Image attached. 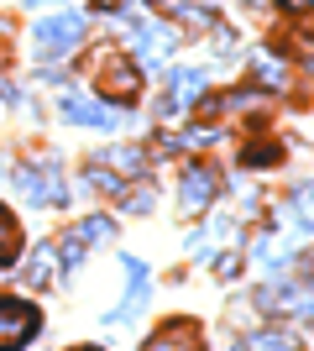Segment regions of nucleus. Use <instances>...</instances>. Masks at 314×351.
<instances>
[{
	"instance_id": "obj_1",
	"label": "nucleus",
	"mask_w": 314,
	"mask_h": 351,
	"mask_svg": "<svg viewBox=\"0 0 314 351\" xmlns=\"http://www.w3.org/2000/svg\"><path fill=\"white\" fill-rule=\"evenodd\" d=\"M126 43H131L136 63H147V69H168V58H173V32L163 27V21H136L131 32H126Z\"/></svg>"
},
{
	"instance_id": "obj_2",
	"label": "nucleus",
	"mask_w": 314,
	"mask_h": 351,
	"mask_svg": "<svg viewBox=\"0 0 314 351\" xmlns=\"http://www.w3.org/2000/svg\"><path fill=\"white\" fill-rule=\"evenodd\" d=\"M16 184H21V194H27L31 205H63L68 199V189H63V178H58V162H27L16 173Z\"/></svg>"
},
{
	"instance_id": "obj_3",
	"label": "nucleus",
	"mask_w": 314,
	"mask_h": 351,
	"mask_svg": "<svg viewBox=\"0 0 314 351\" xmlns=\"http://www.w3.org/2000/svg\"><path fill=\"white\" fill-rule=\"evenodd\" d=\"M31 37H37V53H42V58H58V53H68V47L84 37V16H68V11L47 16V21H37Z\"/></svg>"
},
{
	"instance_id": "obj_4",
	"label": "nucleus",
	"mask_w": 314,
	"mask_h": 351,
	"mask_svg": "<svg viewBox=\"0 0 314 351\" xmlns=\"http://www.w3.org/2000/svg\"><path fill=\"white\" fill-rule=\"evenodd\" d=\"M215 194H220V173H215L209 162H194V168L183 173L179 210H183V215H199V210H209V205H215Z\"/></svg>"
},
{
	"instance_id": "obj_5",
	"label": "nucleus",
	"mask_w": 314,
	"mask_h": 351,
	"mask_svg": "<svg viewBox=\"0 0 314 351\" xmlns=\"http://www.w3.org/2000/svg\"><path fill=\"white\" fill-rule=\"evenodd\" d=\"M37 325H42V315H37L31 304L0 299V346H27V341L37 336Z\"/></svg>"
},
{
	"instance_id": "obj_6",
	"label": "nucleus",
	"mask_w": 314,
	"mask_h": 351,
	"mask_svg": "<svg viewBox=\"0 0 314 351\" xmlns=\"http://www.w3.org/2000/svg\"><path fill=\"white\" fill-rule=\"evenodd\" d=\"M63 121H74V126H100V132H116L120 126V110L110 105H94L84 95H63Z\"/></svg>"
},
{
	"instance_id": "obj_7",
	"label": "nucleus",
	"mask_w": 314,
	"mask_h": 351,
	"mask_svg": "<svg viewBox=\"0 0 314 351\" xmlns=\"http://www.w3.org/2000/svg\"><path fill=\"white\" fill-rule=\"evenodd\" d=\"M267 309H283V315H299V320H314V289L309 283H278V289L262 293Z\"/></svg>"
},
{
	"instance_id": "obj_8",
	"label": "nucleus",
	"mask_w": 314,
	"mask_h": 351,
	"mask_svg": "<svg viewBox=\"0 0 314 351\" xmlns=\"http://www.w3.org/2000/svg\"><path fill=\"white\" fill-rule=\"evenodd\" d=\"M100 89L110 95V100H136V89H142V69H131V63H120V58H105Z\"/></svg>"
},
{
	"instance_id": "obj_9",
	"label": "nucleus",
	"mask_w": 314,
	"mask_h": 351,
	"mask_svg": "<svg viewBox=\"0 0 314 351\" xmlns=\"http://www.w3.org/2000/svg\"><path fill=\"white\" fill-rule=\"evenodd\" d=\"M126 278H131V299L110 309V315H105V325H126V320L136 315V309L147 304V263H136V257H126Z\"/></svg>"
},
{
	"instance_id": "obj_10",
	"label": "nucleus",
	"mask_w": 314,
	"mask_h": 351,
	"mask_svg": "<svg viewBox=\"0 0 314 351\" xmlns=\"http://www.w3.org/2000/svg\"><path fill=\"white\" fill-rule=\"evenodd\" d=\"M199 95H205V73H199V69L179 73V84H173V100H163V116H179V110H189Z\"/></svg>"
},
{
	"instance_id": "obj_11",
	"label": "nucleus",
	"mask_w": 314,
	"mask_h": 351,
	"mask_svg": "<svg viewBox=\"0 0 314 351\" xmlns=\"http://www.w3.org/2000/svg\"><path fill=\"white\" fill-rule=\"evenodd\" d=\"M199 341H205V330H199L194 320H179V325H163V330L152 336V346H157V351H163V346H189V351H194Z\"/></svg>"
},
{
	"instance_id": "obj_12",
	"label": "nucleus",
	"mask_w": 314,
	"mask_h": 351,
	"mask_svg": "<svg viewBox=\"0 0 314 351\" xmlns=\"http://www.w3.org/2000/svg\"><path fill=\"white\" fill-rule=\"evenodd\" d=\"M283 220L293 231H314V189H293V199L283 205Z\"/></svg>"
},
{
	"instance_id": "obj_13",
	"label": "nucleus",
	"mask_w": 314,
	"mask_h": 351,
	"mask_svg": "<svg viewBox=\"0 0 314 351\" xmlns=\"http://www.w3.org/2000/svg\"><path fill=\"white\" fill-rule=\"evenodd\" d=\"M288 257H293V236H278V241H257L252 263L257 267H283Z\"/></svg>"
},
{
	"instance_id": "obj_14",
	"label": "nucleus",
	"mask_w": 314,
	"mask_h": 351,
	"mask_svg": "<svg viewBox=\"0 0 314 351\" xmlns=\"http://www.w3.org/2000/svg\"><path fill=\"white\" fill-rule=\"evenodd\" d=\"M173 11L183 16V21H194V27H215L220 16H215V5H205V0H168Z\"/></svg>"
},
{
	"instance_id": "obj_15",
	"label": "nucleus",
	"mask_w": 314,
	"mask_h": 351,
	"mask_svg": "<svg viewBox=\"0 0 314 351\" xmlns=\"http://www.w3.org/2000/svg\"><path fill=\"white\" fill-rule=\"evenodd\" d=\"M16 252H21V226L11 210H0V263H11Z\"/></svg>"
},
{
	"instance_id": "obj_16",
	"label": "nucleus",
	"mask_w": 314,
	"mask_h": 351,
	"mask_svg": "<svg viewBox=\"0 0 314 351\" xmlns=\"http://www.w3.org/2000/svg\"><path fill=\"white\" fill-rule=\"evenodd\" d=\"M31 283H37V289H47V283H58V257H53V252H37V257H31V273H27Z\"/></svg>"
},
{
	"instance_id": "obj_17",
	"label": "nucleus",
	"mask_w": 314,
	"mask_h": 351,
	"mask_svg": "<svg viewBox=\"0 0 314 351\" xmlns=\"http://www.w3.org/2000/svg\"><path fill=\"white\" fill-rule=\"evenodd\" d=\"M278 158H283V147H272V142H257V147H246V152H241V162H246V168H272Z\"/></svg>"
},
{
	"instance_id": "obj_18",
	"label": "nucleus",
	"mask_w": 314,
	"mask_h": 351,
	"mask_svg": "<svg viewBox=\"0 0 314 351\" xmlns=\"http://www.w3.org/2000/svg\"><path fill=\"white\" fill-rule=\"evenodd\" d=\"M74 236L84 241V247H94V241H105V236H110V220H105V215H90V220H79V226H74Z\"/></svg>"
},
{
	"instance_id": "obj_19",
	"label": "nucleus",
	"mask_w": 314,
	"mask_h": 351,
	"mask_svg": "<svg viewBox=\"0 0 314 351\" xmlns=\"http://www.w3.org/2000/svg\"><path fill=\"white\" fill-rule=\"evenodd\" d=\"M84 184H94L100 194H126V184H120L116 173H105L100 162H94V168H84Z\"/></svg>"
},
{
	"instance_id": "obj_20",
	"label": "nucleus",
	"mask_w": 314,
	"mask_h": 351,
	"mask_svg": "<svg viewBox=\"0 0 314 351\" xmlns=\"http://www.w3.org/2000/svg\"><path fill=\"white\" fill-rule=\"evenodd\" d=\"M105 158L116 162V168H126V173H142V162H147V158H142V152H136V147H110Z\"/></svg>"
},
{
	"instance_id": "obj_21",
	"label": "nucleus",
	"mask_w": 314,
	"mask_h": 351,
	"mask_svg": "<svg viewBox=\"0 0 314 351\" xmlns=\"http://www.w3.org/2000/svg\"><path fill=\"white\" fill-rule=\"evenodd\" d=\"M246 346H293V330H252V336H246Z\"/></svg>"
},
{
	"instance_id": "obj_22",
	"label": "nucleus",
	"mask_w": 314,
	"mask_h": 351,
	"mask_svg": "<svg viewBox=\"0 0 314 351\" xmlns=\"http://www.w3.org/2000/svg\"><path fill=\"white\" fill-rule=\"evenodd\" d=\"M225 231H236V226H231V220H215V226H209V231H199L194 241H189V247H194V252H209V247H215V241H220Z\"/></svg>"
},
{
	"instance_id": "obj_23",
	"label": "nucleus",
	"mask_w": 314,
	"mask_h": 351,
	"mask_svg": "<svg viewBox=\"0 0 314 351\" xmlns=\"http://www.w3.org/2000/svg\"><path fill=\"white\" fill-rule=\"evenodd\" d=\"M257 73H262V79H267V84H283V63H278V58H272V53H257Z\"/></svg>"
},
{
	"instance_id": "obj_24",
	"label": "nucleus",
	"mask_w": 314,
	"mask_h": 351,
	"mask_svg": "<svg viewBox=\"0 0 314 351\" xmlns=\"http://www.w3.org/2000/svg\"><path fill=\"white\" fill-rule=\"evenodd\" d=\"M215 267H220V278H236V267H241V257H220V263H215Z\"/></svg>"
},
{
	"instance_id": "obj_25",
	"label": "nucleus",
	"mask_w": 314,
	"mask_h": 351,
	"mask_svg": "<svg viewBox=\"0 0 314 351\" xmlns=\"http://www.w3.org/2000/svg\"><path fill=\"white\" fill-rule=\"evenodd\" d=\"M283 11H314V0H283Z\"/></svg>"
},
{
	"instance_id": "obj_26",
	"label": "nucleus",
	"mask_w": 314,
	"mask_h": 351,
	"mask_svg": "<svg viewBox=\"0 0 314 351\" xmlns=\"http://www.w3.org/2000/svg\"><path fill=\"white\" fill-rule=\"evenodd\" d=\"M90 5H100V11H116V5H120V0H90Z\"/></svg>"
},
{
	"instance_id": "obj_27",
	"label": "nucleus",
	"mask_w": 314,
	"mask_h": 351,
	"mask_svg": "<svg viewBox=\"0 0 314 351\" xmlns=\"http://www.w3.org/2000/svg\"><path fill=\"white\" fill-rule=\"evenodd\" d=\"M27 5H47V0H27Z\"/></svg>"
},
{
	"instance_id": "obj_28",
	"label": "nucleus",
	"mask_w": 314,
	"mask_h": 351,
	"mask_svg": "<svg viewBox=\"0 0 314 351\" xmlns=\"http://www.w3.org/2000/svg\"><path fill=\"white\" fill-rule=\"evenodd\" d=\"M246 5H262V0H246Z\"/></svg>"
},
{
	"instance_id": "obj_29",
	"label": "nucleus",
	"mask_w": 314,
	"mask_h": 351,
	"mask_svg": "<svg viewBox=\"0 0 314 351\" xmlns=\"http://www.w3.org/2000/svg\"><path fill=\"white\" fill-rule=\"evenodd\" d=\"M309 267H314V257H309Z\"/></svg>"
}]
</instances>
